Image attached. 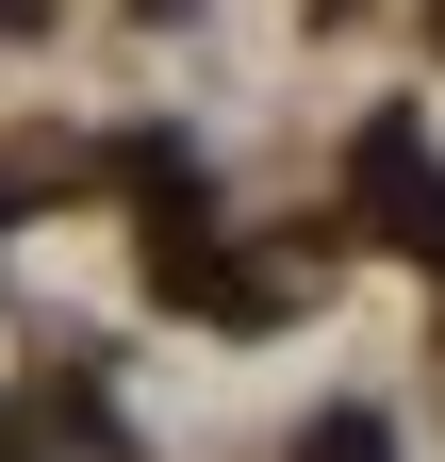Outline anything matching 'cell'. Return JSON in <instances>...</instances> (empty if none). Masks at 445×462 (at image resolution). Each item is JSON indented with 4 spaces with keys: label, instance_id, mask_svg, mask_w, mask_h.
I'll return each instance as SVG.
<instances>
[{
    "label": "cell",
    "instance_id": "6da1fadb",
    "mask_svg": "<svg viewBox=\"0 0 445 462\" xmlns=\"http://www.w3.org/2000/svg\"><path fill=\"white\" fill-rule=\"evenodd\" d=\"M297 462H379V430H363V413H330V430H313Z\"/></svg>",
    "mask_w": 445,
    "mask_h": 462
}]
</instances>
